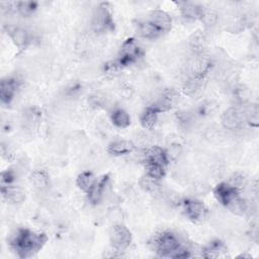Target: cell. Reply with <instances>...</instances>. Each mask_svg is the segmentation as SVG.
Masks as SVG:
<instances>
[{
	"instance_id": "obj_5",
	"label": "cell",
	"mask_w": 259,
	"mask_h": 259,
	"mask_svg": "<svg viewBox=\"0 0 259 259\" xmlns=\"http://www.w3.org/2000/svg\"><path fill=\"white\" fill-rule=\"evenodd\" d=\"M132 240V233L126 227L122 225H115L111 228L109 233V241L114 250L123 252L130 247Z\"/></svg>"
},
{
	"instance_id": "obj_21",
	"label": "cell",
	"mask_w": 259,
	"mask_h": 259,
	"mask_svg": "<svg viewBox=\"0 0 259 259\" xmlns=\"http://www.w3.org/2000/svg\"><path fill=\"white\" fill-rule=\"evenodd\" d=\"M188 44L193 54L203 53L206 46V37L202 31L197 30L190 35Z\"/></svg>"
},
{
	"instance_id": "obj_10",
	"label": "cell",
	"mask_w": 259,
	"mask_h": 259,
	"mask_svg": "<svg viewBox=\"0 0 259 259\" xmlns=\"http://www.w3.org/2000/svg\"><path fill=\"white\" fill-rule=\"evenodd\" d=\"M18 81L15 78L7 77L0 82V99L2 104H9L17 91Z\"/></svg>"
},
{
	"instance_id": "obj_14",
	"label": "cell",
	"mask_w": 259,
	"mask_h": 259,
	"mask_svg": "<svg viewBox=\"0 0 259 259\" xmlns=\"http://www.w3.org/2000/svg\"><path fill=\"white\" fill-rule=\"evenodd\" d=\"M177 6L179 7V10L182 14L183 17L186 19L190 20H195V19H200L203 6L196 4L194 2H188V1H181L176 3Z\"/></svg>"
},
{
	"instance_id": "obj_12",
	"label": "cell",
	"mask_w": 259,
	"mask_h": 259,
	"mask_svg": "<svg viewBox=\"0 0 259 259\" xmlns=\"http://www.w3.org/2000/svg\"><path fill=\"white\" fill-rule=\"evenodd\" d=\"M204 88V78L196 76H188L184 81L182 90L189 97H197L202 93Z\"/></svg>"
},
{
	"instance_id": "obj_29",
	"label": "cell",
	"mask_w": 259,
	"mask_h": 259,
	"mask_svg": "<svg viewBox=\"0 0 259 259\" xmlns=\"http://www.w3.org/2000/svg\"><path fill=\"white\" fill-rule=\"evenodd\" d=\"M15 8L20 15L27 17L36 10L37 4L33 1H19L15 3Z\"/></svg>"
},
{
	"instance_id": "obj_33",
	"label": "cell",
	"mask_w": 259,
	"mask_h": 259,
	"mask_svg": "<svg viewBox=\"0 0 259 259\" xmlns=\"http://www.w3.org/2000/svg\"><path fill=\"white\" fill-rule=\"evenodd\" d=\"M16 175L15 172L13 170H6L3 171L1 174V186H7V185H11L13 184V182L15 181Z\"/></svg>"
},
{
	"instance_id": "obj_20",
	"label": "cell",
	"mask_w": 259,
	"mask_h": 259,
	"mask_svg": "<svg viewBox=\"0 0 259 259\" xmlns=\"http://www.w3.org/2000/svg\"><path fill=\"white\" fill-rule=\"evenodd\" d=\"M227 253V248L221 241H214L203 248V258H224L228 256Z\"/></svg>"
},
{
	"instance_id": "obj_26",
	"label": "cell",
	"mask_w": 259,
	"mask_h": 259,
	"mask_svg": "<svg viewBox=\"0 0 259 259\" xmlns=\"http://www.w3.org/2000/svg\"><path fill=\"white\" fill-rule=\"evenodd\" d=\"M243 111L245 116V122H247L251 126L256 127L259 121V109L257 104H248L246 107L243 108Z\"/></svg>"
},
{
	"instance_id": "obj_1",
	"label": "cell",
	"mask_w": 259,
	"mask_h": 259,
	"mask_svg": "<svg viewBox=\"0 0 259 259\" xmlns=\"http://www.w3.org/2000/svg\"><path fill=\"white\" fill-rule=\"evenodd\" d=\"M47 240L48 238L44 233L18 229L10 239V247L18 257L29 258L44 247Z\"/></svg>"
},
{
	"instance_id": "obj_7",
	"label": "cell",
	"mask_w": 259,
	"mask_h": 259,
	"mask_svg": "<svg viewBox=\"0 0 259 259\" xmlns=\"http://www.w3.org/2000/svg\"><path fill=\"white\" fill-rule=\"evenodd\" d=\"M182 204H183V209L186 217L192 222L200 221L206 212L204 204L197 199L187 198L183 200Z\"/></svg>"
},
{
	"instance_id": "obj_32",
	"label": "cell",
	"mask_w": 259,
	"mask_h": 259,
	"mask_svg": "<svg viewBox=\"0 0 259 259\" xmlns=\"http://www.w3.org/2000/svg\"><path fill=\"white\" fill-rule=\"evenodd\" d=\"M234 94H235V97L237 99V101L240 103V104H246L249 100V97H250V91L247 87L243 86V85H239L235 88V91H234Z\"/></svg>"
},
{
	"instance_id": "obj_27",
	"label": "cell",
	"mask_w": 259,
	"mask_h": 259,
	"mask_svg": "<svg viewBox=\"0 0 259 259\" xmlns=\"http://www.w3.org/2000/svg\"><path fill=\"white\" fill-rule=\"evenodd\" d=\"M200 20L206 27H212L219 21L218 12L211 8H203L200 16Z\"/></svg>"
},
{
	"instance_id": "obj_17",
	"label": "cell",
	"mask_w": 259,
	"mask_h": 259,
	"mask_svg": "<svg viewBox=\"0 0 259 259\" xmlns=\"http://www.w3.org/2000/svg\"><path fill=\"white\" fill-rule=\"evenodd\" d=\"M108 180H109L108 175L103 176L100 180L96 181L95 184L92 186V188L87 192V197L90 203L97 204L98 202H100V200L104 195L105 187L108 183Z\"/></svg>"
},
{
	"instance_id": "obj_11",
	"label": "cell",
	"mask_w": 259,
	"mask_h": 259,
	"mask_svg": "<svg viewBox=\"0 0 259 259\" xmlns=\"http://www.w3.org/2000/svg\"><path fill=\"white\" fill-rule=\"evenodd\" d=\"M144 162L145 163H155L163 166H167L169 159L166 150L158 146H152L144 152Z\"/></svg>"
},
{
	"instance_id": "obj_2",
	"label": "cell",
	"mask_w": 259,
	"mask_h": 259,
	"mask_svg": "<svg viewBox=\"0 0 259 259\" xmlns=\"http://www.w3.org/2000/svg\"><path fill=\"white\" fill-rule=\"evenodd\" d=\"M154 250L160 257L173 258L181 247L178 237L171 232H163L154 239Z\"/></svg>"
},
{
	"instance_id": "obj_4",
	"label": "cell",
	"mask_w": 259,
	"mask_h": 259,
	"mask_svg": "<svg viewBox=\"0 0 259 259\" xmlns=\"http://www.w3.org/2000/svg\"><path fill=\"white\" fill-rule=\"evenodd\" d=\"M142 50L135 38H127L121 46L116 61L118 67H125L134 64L142 56Z\"/></svg>"
},
{
	"instance_id": "obj_25",
	"label": "cell",
	"mask_w": 259,
	"mask_h": 259,
	"mask_svg": "<svg viewBox=\"0 0 259 259\" xmlns=\"http://www.w3.org/2000/svg\"><path fill=\"white\" fill-rule=\"evenodd\" d=\"M96 180H95V177L94 175L89 172V171H84V172H81L78 176H77V179H76V183H77V186L84 192H88L92 186L95 184Z\"/></svg>"
},
{
	"instance_id": "obj_35",
	"label": "cell",
	"mask_w": 259,
	"mask_h": 259,
	"mask_svg": "<svg viewBox=\"0 0 259 259\" xmlns=\"http://www.w3.org/2000/svg\"><path fill=\"white\" fill-rule=\"evenodd\" d=\"M104 102V97L103 96H100L98 94H95V95H92L90 97V103L92 106L94 107H100Z\"/></svg>"
},
{
	"instance_id": "obj_13",
	"label": "cell",
	"mask_w": 259,
	"mask_h": 259,
	"mask_svg": "<svg viewBox=\"0 0 259 259\" xmlns=\"http://www.w3.org/2000/svg\"><path fill=\"white\" fill-rule=\"evenodd\" d=\"M149 20L156 27H158L163 33L167 32L171 28V24H172L171 17L164 10H160V9L153 10L149 15Z\"/></svg>"
},
{
	"instance_id": "obj_23",
	"label": "cell",
	"mask_w": 259,
	"mask_h": 259,
	"mask_svg": "<svg viewBox=\"0 0 259 259\" xmlns=\"http://www.w3.org/2000/svg\"><path fill=\"white\" fill-rule=\"evenodd\" d=\"M110 119L112 123L119 128H125L131 124V117L128 113L121 108L114 109L110 114Z\"/></svg>"
},
{
	"instance_id": "obj_31",
	"label": "cell",
	"mask_w": 259,
	"mask_h": 259,
	"mask_svg": "<svg viewBox=\"0 0 259 259\" xmlns=\"http://www.w3.org/2000/svg\"><path fill=\"white\" fill-rule=\"evenodd\" d=\"M244 25H245V20L243 17L241 16H233L229 22H228V27L227 29L233 33L235 32H239L242 29H244Z\"/></svg>"
},
{
	"instance_id": "obj_8",
	"label": "cell",
	"mask_w": 259,
	"mask_h": 259,
	"mask_svg": "<svg viewBox=\"0 0 259 259\" xmlns=\"http://www.w3.org/2000/svg\"><path fill=\"white\" fill-rule=\"evenodd\" d=\"M5 30L13 44L19 49H24L30 44L31 37L26 29L17 25H7Z\"/></svg>"
},
{
	"instance_id": "obj_34",
	"label": "cell",
	"mask_w": 259,
	"mask_h": 259,
	"mask_svg": "<svg viewBox=\"0 0 259 259\" xmlns=\"http://www.w3.org/2000/svg\"><path fill=\"white\" fill-rule=\"evenodd\" d=\"M169 161L176 160L182 153V147L179 144H172L168 150H166Z\"/></svg>"
},
{
	"instance_id": "obj_28",
	"label": "cell",
	"mask_w": 259,
	"mask_h": 259,
	"mask_svg": "<svg viewBox=\"0 0 259 259\" xmlns=\"http://www.w3.org/2000/svg\"><path fill=\"white\" fill-rule=\"evenodd\" d=\"M146 167V174L149 176L160 180L165 176L166 173V167L160 164H155V163H145Z\"/></svg>"
},
{
	"instance_id": "obj_6",
	"label": "cell",
	"mask_w": 259,
	"mask_h": 259,
	"mask_svg": "<svg viewBox=\"0 0 259 259\" xmlns=\"http://www.w3.org/2000/svg\"><path fill=\"white\" fill-rule=\"evenodd\" d=\"M221 122L226 130H230V131L239 130L245 122L243 108L238 106H233L228 108L222 114Z\"/></svg>"
},
{
	"instance_id": "obj_30",
	"label": "cell",
	"mask_w": 259,
	"mask_h": 259,
	"mask_svg": "<svg viewBox=\"0 0 259 259\" xmlns=\"http://www.w3.org/2000/svg\"><path fill=\"white\" fill-rule=\"evenodd\" d=\"M231 186H233L234 188L238 189L239 191L243 190V188L248 184V179L247 176L242 173V172H235L233 173L229 180L227 181Z\"/></svg>"
},
{
	"instance_id": "obj_15",
	"label": "cell",
	"mask_w": 259,
	"mask_h": 259,
	"mask_svg": "<svg viewBox=\"0 0 259 259\" xmlns=\"http://www.w3.org/2000/svg\"><path fill=\"white\" fill-rule=\"evenodd\" d=\"M136 26L138 34L147 39H155L163 34V32L158 27H156L149 19L138 21Z\"/></svg>"
},
{
	"instance_id": "obj_9",
	"label": "cell",
	"mask_w": 259,
	"mask_h": 259,
	"mask_svg": "<svg viewBox=\"0 0 259 259\" xmlns=\"http://www.w3.org/2000/svg\"><path fill=\"white\" fill-rule=\"evenodd\" d=\"M213 193L218 201L224 206H227L234 198L240 195V191L231 186L228 182H222L218 184L213 190Z\"/></svg>"
},
{
	"instance_id": "obj_19",
	"label": "cell",
	"mask_w": 259,
	"mask_h": 259,
	"mask_svg": "<svg viewBox=\"0 0 259 259\" xmlns=\"http://www.w3.org/2000/svg\"><path fill=\"white\" fill-rule=\"evenodd\" d=\"M29 181L31 185L38 191L47 190L50 185L49 175L44 170H34L29 176Z\"/></svg>"
},
{
	"instance_id": "obj_3",
	"label": "cell",
	"mask_w": 259,
	"mask_h": 259,
	"mask_svg": "<svg viewBox=\"0 0 259 259\" xmlns=\"http://www.w3.org/2000/svg\"><path fill=\"white\" fill-rule=\"evenodd\" d=\"M114 26L111 14L105 5H99L94 9L91 18V28L96 33H103Z\"/></svg>"
},
{
	"instance_id": "obj_24",
	"label": "cell",
	"mask_w": 259,
	"mask_h": 259,
	"mask_svg": "<svg viewBox=\"0 0 259 259\" xmlns=\"http://www.w3.org/2000/svg\"><path fill=\"white\" fill-rule=\"evenodd\" d=\"M158 120V113L150 106H148L140 116V122L146 130H152Z\"/></svg>"
},
{
	"instance_id": "obj_18",
	"label": "cell",
	"mask_w": 259,
	"mask_h": 259,
	"mask_svg": "<svg viewBox=\"0 0 259 259\" xmlns=\"http://www.w3.org/2000/svg\"><path fill=\"white\" fill-rule=\"evenodd\" d=\"M135 150V144L127 140H118L109 144L108 153L113 156H123L131 154Z\"/></svg>"
},
{
	"instance_id": "obj_22",
	"label": "cell",
	"mask_w": 259,
	"mask_h": 259,
	"mask_svg": "<svg viewBox=\"0 0 259 259\" xmlns=\"http://www.w3.org/2000/svg\"><path fill=\"white\" fill-rule=\"evenodd\" d=\"M140 186L144 191L153 195L159 194L161 192V185L159 183V180L149 176L148 174H145L141 177Z\"/></svg>"
},
{
	"instance_id": "obj_16",
	"label": "cell",
	"mask_w": 259,
	"mask_h": 259,
	"mask_svg": "<svg viewBox=\"0 0 259 259\" xmlns=\"http://www.w3.org/2000/svg\"><path fill=\"white\" fill-rule=\"evenodd\" d=\"M1 192L3 197L14 204H19L25 200V192L19 186L13 184L7 186H1Z\"/></svg>"
}]
</instances>
